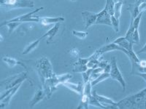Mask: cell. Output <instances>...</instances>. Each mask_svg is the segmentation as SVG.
Wrapping results in <instances>:
<instances>
[{
    "label": "cell",
    "mask_w": 146,
    "mask_h": 109,
    "mask_svg": "<svg viewBox=\"0 0 146 109\" xmlns=\"http://www.w3.org/2000/svg\"><path fill=\"white\" fill-rule=\"evenodd\" d=\"M118 108H146V88L117 102Z\"/></svg>",
    "instance_id": "cell-1"
},
{
    "label": "cell",
    "mask_w": 146,
    "mask_h": 109,
    "mask_svg": "<svg viewBox=\"0 0 146 109\" xmlns=\"http://www.w3.org/2000/svg\"><path fill=\"white\" fill-rule=\"evenodd\" d=\"M35 69L38 73L39 77L41 83L43 82L46 79L51 77L54 74L53 71V66L50 60L47 58H42L38 60L35 64Z\"/></svg>",
    "instance_id": "cell-2"
},
{
    "label": "cell",
    "mask_w": 146,
    "mask_h": 109,
    "mask_svg": "<svg viewBox=\"0 0 146 109\" xmlns=\"http://www.w3.org/2000/svg\"><path fill=\"white\" fill-rule=\"evenodd\" d=\"M1 7L6 11L18 8H33L35 3L32 0H0Z\"/></svg>",
    "instance_id": "cell-3"
},
{
    "label": "cell",
    "mask_w": 146,
    "mask_h": 109,
    "mask_svg": "<svg viewBox=\"0 0 146 109\" xmlns=\"http://www.w3.org/2000/svg\"><path fill=\"white\" fill-rule=\"evenodd\" d=\"M27 79H28V71H24V72L18 74L10 76L5 80L2 81L1 83V86L2 87H5V90L14 87L17 84L22 83Z\"/></svg>",
    "instance_id": "cell-4"
},
{
    "label": "cell",
    "mask_w": 146,
    "mask_h": 109,
    "mask_svg": "<svg viewBox=\"0 0 146 109\" xmlns=\"http://www.w3.org/2000/svg\"><path fill=\"white\" fill-rule=\"evenodd\" d=\"M110 65H111V70L110 72V77L114 80H116L118 82L121 84V87H123V90H126V81L123 77V75L120 71L119 68L117 65L116 59L115 57H113L111 58V61H110Z\"/></svg>",
    "instance_id": "cell-5"
},
{
    "label": "cell",
    "mask_w": 146,
    "mask_h": 109,
    "mask_svg": "<svg viewBox=\"0 0 146 109\" xmlns=\"http://www.w3.org/2000/svg\"><path fill=\"white\" fill-rule=\"evenodd\" d=\"M43 10V7H40V8H37L35 11H32L31 12L25 14V15H21V16L15 17V18H13L11 20H7V23L10 22H20V23H29V22H36V23H39L40 20V18L38 16H35L34 14H35L36 12H39L40 10Z\"/></svg>",
    "instance_id": "cell-6"
},
{
    "label": "cell",
    "mask_w": 146,
    "mask_h": 109,
    "mask_svg": "<svg viewBox=\"0 0 146 109\" xmlns=\"http://www.w3.org/2000/svg\"><path fill=\"white\" fill-rule=\"evenodd\" d=\"M114 50H119V51L123 52V53H125V54L127 55V57L129 56V53L127 50H125L124 48L120 47L119 45H116V44H115L114 42L109 44V45H105V46L102 47L101 48L98 49V50L95 52L98 53L99 55H100V56L102 57V55L104 53H108V52H110V51H114Z\"/></svg>",
    "instance_id": "cell-7"
},
{
    "label": "cell",
    "mask_w": 146,
    "mask_h": 109,
    "mask_svg": "<svg viewBox=\"0 0 146 109\" xmlns=\"http://www.w3.org/2000/svg\"><path fill=\"white\" fill-rule=\"evenodd\" d=\"M98 13L95 12H91L88 11L82 12V17L85 24V28L88 29L89 27L93 26L94 24H96V19H97Z\"/></svg>",
    "instance_id": "cell-8"
},
{
    "label": "cell",
    "mask_w": 146,
    "mask_h": 109,
    "mask_svg": "<svg viewBox=\"0 0 146 109\" xmlns=\"http://www.w3.org/2000/svg\"><path fill=\"white\" fill-rule=\"evenodd\" d=\"M96 24H101V25L102 24V25H108L112 26L111 15L108 13L105 8L98 13Z\"/></svg>",
    "instance_id": "cell-9"
},
{
    "label": "cell",
    "mask_w": 146,
    "mask_h": 109,
    "mask_svg": "<svg viewBox=\"0 0 146 109\" xmlns=\"http://www.w3.org/2000/svg\"><path fill=\"white\" fill-rule=\"evenodd\" d=\"M94 96H95V98L98 100L103 106H106L108 108H118L117 107V102H115V101H113V100L110 99V98H106L105 96H102L98 95L96 92H94L93 93Z\"/></svg>",
    "instance_id": "cell-10"
},
{
    "label": "cell",
    "mask_w": 146,
    "mask_h": 109,
    "mask_svg": "<svg viewBox=\"0 0 146 109\" xmlns=\"http://www.w3.org/2000/svg\"><path fill=\"white\" fill-rule=\"evenodd\" d=\"M62 85H64V87H66V88L71 89L73 92L76 93L77 94L80 95H83V92H84V87L85 84L84 82H82L80 81L78 84H72V83H70L69 81H66V82L63 83Z\"/></svg>",
    "instance_id": "cell-11"
},
{
    "label": "cell",
    "mask_w": 146,
    "mask_h": 109,
    "mask_svg": "<svg viewBox=\"0 0 146 109\" xmlns=\"http://www.w3.org/2000/svg\"><path fill=\"white\" fill-rule=\"evenodd\" d=\"M142 2H143V0H137L135 3L129 5V7L126 9L129 12L130 15H131V21H133L134 19L140 13L139 10V7Z\"/></svg>",
    "instance_id": "cell-12"
},
{
    "label": "cell",
    "mask_w": 146,
    "mask_h": 109,
    "mask_svg": "<svg viewBox=\"0 0 146 109\" xmlns=\"http://www.w3.org/2000/svg\"><path fill=\"white\" fill-rule=\"evenodd\" d=\"M113 42L115 44H116V45H119L121 47L124 48L125 50H127L129 53H132V52H134V50H133V44L131 42H130V41H128L125 38V36L124 37L121 36V37L116 39Z\"/></svg>",
    "instance_id": "cell-13"
},
{
    "label": "cell",
    "mask_w": 146,
    "mask_h": 109,
    "mask_svg": "<svg viewBox=\"0 0 146 109\" xmlns=\"http://www.w3.org/2000/svg\"><path fill=\"white\" fill-rule=\"evenodd\" d=\"M21 84L22 83H20V84H17L16 86H15L14 87H13V89H12L11 92L9 93L8 95L6 96L3 100H0V108H4L6 107V106L10 103V100H11V98L13 97L14 95L16 93V92L18 91V89H19V87H21Z\"/></svg>",
    "instance_id": "cell-14"
},
{
    "label": "cell",
    "mask_w": 146,
    "mask_h": 109,
    "mask_svg": "<svg viewBox=\"0 0 146 109\" xmlns=\"http://www.w3.org/2000/svg\"><path fill=\"white\" fill-rule=\"evenodd\" d=\"M64 21V18L63 17H56V18H50V17H45V18H40V23L42 25L47 26L50 24H56L58 23Z\"/></svg>",
    "instance_id": "cell-15"
},
{
    "label": "cell",
    "mask_w": 146,
    "mask_h": 109,
    "mask_svg": "<svg viewBox=\"0 0 146 109\" xmlns=\"http://www.w3.org/2000/svg\"><path fill=\"white\" fill-rule=\"evenodd\" d=\"M45 97H46V96H45V93L44 89H37V90L36 91V93H35L34 98H32L31 102H29L30 107H33V106H35L36 103H38V102H40L42 100L44 99Z\"/></svg>",
    "instance_id": "cell-16"
},
{
    "label": "cell",
    "mask_w": 146,
    "mask_h": 109,
    "mask_svg": "<svg viewBox=\"0 0 146 109\" xmlns=\"http://www.w3.org/2000/svg\"><path fill=\"white\" fill-rule=\"evenodd\" d=\"M60 27V23H56V24H55L53 28H50V30H48V32H46L45 33H44L42 36H41L42 39H44L46 36H48V43H50V41H52L53 38L55 36V35H56V33H58V29H59Z\"/></svg>",
    "instance_id": "cell-17"
},
{
    "label": "cell",
    "mask_w": 146,
    "mask_h": 109,
    "mask_svg": "<svg viewBox=\"0 0 146 109\" xmlns=\"http://www.w3.org/2000/svg\"><path fill=\"white\" fill-rule=\"evenodd\" d=\"M2 60L6 63L7 66H8L9 67H14V66H17V65H21V66L24 67L26 68V66L24 64L21 63V62L18 61V60L15 59L13 58H11V57L9 56H4L2 58Z\"/></svg>",
    "instance_id": "cell-18"
},
{
    "label": "cell",
    "mask_w": 146,
    "mask_h": 109,
    "mask_svg": "<svg viewBox=\"0 0 146 109\" xmlns=\"http://www.w3.org/2000/svg\"><path fill=\"white\" fill-rule=\"evenodd\" d=\"M42 39L41 37H40L38 39L35 40V41H34L33 42H32L31 44H29V45H27V46L26 47L25 49H24V50L23 51V53H22V54H28V53H32L33 50H35V49H36V48L38 47L39 44H40V41H41Z\"/></svg>",
    "instance_id": "cell-19"
},
{
    "label": "cell",
    "mask_w": 146,
    "mask_h": 109,
    "mask_svg": "<svg viewBox=\"0 0 146 109\" xmlns=\"http://www.w3.org/2000/svg\"><path fill=\"white\" fill-rule=\"evenodd\" d=\"M22 23L20 22H10V23H7V22H4L1 24V27H2L3 26H7L8 27V33L9 34L12 33L14 32V30L16 28H18V26L21 24Z\"/></svg>",
    "instance_id": "cell-20"
},
{
    "label": "cell",
    "mask_w": 146,
    "mask_h": 109,
    "mask_svg": "<svg viewBox=\"0 0 146 109\" xmlns=\"http://www.w3.org/2000/svg\"><path fill=\"white\" fill-rule=\"evenodd\" d=\"M135 73H146V66L142 67L135 62H131V74H135Z\"/></svg>",
    "instance_id": "cell-21"
},
{
    "label": "cell",
    "mask_w": 146,
    "mask_h": 109,
    "mask_svg": "<svg viewBox=\"0 0 146 109\" xmlns=\"http://www.w3.org/2000/svg\"><path fill=\"white\" fill-rule=\"evenodd\" d=\"M109 77H110L109 73H105V72L102 73L101 74H100L98 77L96 78V79H95L94 80L91 81V86L92 87L95 86V85H96V84H99L100 82H102V81H103L104 80L107 79Z\"/></svg>",
    "instance_id": "cell-22"
},
{
    "label": "cell",
    "mask_w": 146,
    "mask_h": 109,
    "mask_svg": "<svg viewBox=\"0 0 146 109\" xmlns=\"http://www.w3.org/2000/svg\"><path fill=\"white\" fill-rule=\"evenodd\" d=\"M88 106H96V107L101 108H108L106 106H103L101 102L95 98V96L93 95H91L88 98Z\"/></svg>",
    "instance_id": "cell-23"
},
{
    "label": "cell",
    "mask_w": 146,
    "mask_h": 109,
    "mask_svg": "<svg viewBox=\"0 0 146 109\" xmlns=\"http://www.w3.org/2000/svg\"><path fill=\"white\" fill-rule=\"evenodd\" d=\"M100 61V60L99 59H96V58H93L92 56L89 57V60L87 63V67H88V68H91V69L98 68Z\"/></svg>",
    "instance_id": "cell-24"
},
{
    "label": "cell",
    "mask_w": 146,
    "mask_h": 109,
    "mask_svg": "<svg viewBox=\"0 0 146 109\" xmlns=\"http://www.w3.org/2000/svg\"><path fill=\"white\" fill-rule=\"evenodd\" d=\"M114 6L115 2L113 0H106V5L105 9L110 15H114Z\"/></svg>",
    "instance_id": "cell-25"
},
{
    "label": "cell",
    "mask_w": 146,
    "mask_h": 109,
    "mask_svg": "<svg viewBox=\"0 0 146 109\" xmlns=\"http://www.w3.org/2000/svg\"><path fill=\"white\" fill-rule=\"evenodd\" d=\"M123 2H117L115 3L114 6V16L116 18L119 19L121 15V8H122Z\"/></svg>",
    "instance_id": "cell-26"
},
{
    "label": "cell",
    "mask_w": 146,
    "mask_h": 109,
    "mask_svg": "<svg viewBox=\"0 0 146 109\" xmlns=\"http://www.w3.org/2000/svg\"><path fill=\"white\" fill-rule=\"evenodd\" d=\"M135 27L133 26V21H131L130 23V26L129 28V30L126 32V35H125V38L128 40L129 41L131 42L132 43V35L134 33V32H135ZM133 44V43H132Z\"/></svg>",
    "instance_id": "cell-27"
},
{
    "label": "cell",
    "mask_w": 146,
    "mask_h": 109,
    "mask_svg": "<svg viewBox=\"0 0 146 109\" xmlns=\"http://www.w3.org/2000/svg\"><path fill=\"white\" fill-rule=\"evenodd\" d=\"M74 69L73 71L75 73H83L86 71L88 69L87 67V65H83V64H78V63H74Z\"/></svg>",
    "instance_id": "cell-28"
},
{
    "label": "cell",
    "mask_w": 146,
    "mask_h": 109,
    "mask_svg": "<svg viewBox=\"0 0 146 109\" xmlns=\"http://www.w3.org/2000/svg\"><path fill=\"white\" fill-rule=\"evenodd\" d=\"M111 23H112V26L113 27V29L115 30V32H119V26H120L119 19L115 18L114 15H112Z\"/></svg>",
    "instance_id": "cell-29"
},
{
    "label": "cell",
    "mask_w": 146,
    "mask_h": 109,
    "mask_svg": "<svg viewBox=\"0 0 146 109\" xmlns=\"http://www.w3.org/2000/svg\"><path fill=\"white\" fill-rule=\"evenodd\" d=\"M72 33L75 36L78 37V38L80 39H85L86 38L87 35H88L86 32H78V31H75V30H73L72 32Z\"/></svg>",
    "instance_id": "cell-30"
},
{
    "label": "cell",
    "mask_w": 146,
    "mask_h": 109,
    "mask_svg": "<svg viewBox=\"0 0 146 109\" xmlns=\"http://www.w3.org/2000/svg\"><path fill=\"white\" fill-rule=\"evenodd\" d=\"M91 71H92V69L91 68H88L86 71L82 73V76H83V80L84 84H86L90 79V76H91Z\"/></svg>",
    "instance_id": "cell-31"
},
{
    "label": "cell",
    "mask_w": 146,
    "mask_h": 109,
    "mask_svg": "<svg viewBox=\"0 0 146 109\" xmlns=\"http://www.w3.org/2000/svg\"><path fill=\"white\" fill-rule=\"evenodd\" d=\"M143 12H140V13L134 19V20H133V26H134L135 29H138V28H139V23H140V20H141V18L143 15Z\"/></svg>",
    "instance_id": "cell-32"
},
{
    "label": "cell",
    "mask_w": 146,
    "mask_h": 109,
    "mask_svg": "<svg viewBox=\"0 0 146 109\" xmlns=\"http://www.w3.org/2000/svg\"><path fill=\"white\" fill-rule=\"evenodd\" d=\"M139 34L138 29H135L132 35V43L139 44Z\"/></svg>",
    "instance_id": "cell-33"
},
{
    "label": "cell",
    "mask_w": 146,
    "mask_h": 109,
    "mask_svg": "<svg viewBox=\"0 0 146 109\" xmlns=\"http://www.w3.org/2000/svg\"><path fill=\"white\" fill-rule=\"evenodd\" d=\"M70 53L72 56L74 57V58H80V51L78 50V48H72L70 50Z\"/></svg>",
    "instance_id": "cell-34"
},
{
    "label": "cell",
    "mask_w": 146,
    "mask_h": 109,
    "mask_svg": "<svg viewBox=\"0 0 146 109\" xmlns=\"http://www.w3.org/2000/svg\"><path fill=\"white\" fill-rule=\"evenodd\" d=\"M109 63H110L108 60H100V64H99V67H100V68H102L104 70L105 68V67H106Z\"/></svg>",
    "instance_id": "cell-35"
},
{
    "label": "cell",
    "mask_w": 146,
    "mask_h": 109,
    "mask_svg": "<svg viewBox=\"0 0 146 109\" xmlns=\"http://www.w3.org/2000/svg\"><path fill=\"white\" fill-rule=\"evenodd\" d=\"M139 12H144L145 10H146V2H143L140 4L139 7Z\"/></svg>",
    "instance_id": "cell-36"
},
{
    "label": "cell",
    "mask_w": 146,
    "mask_h": 109,
    "mask_svg": "<svg viewBox=\"0 0 146 109\" xmlns=\"http://www.w3.org/2000/svg\"><path fill=\"white\" fill-rule=\"evenodd\" d=\"M135 75L140 76V77L143 78V79L146 81V73H135Z\"/></svg>",
    "instance_id": "cell-37"
},
{
    "label": "cell",
    "mask_w": 146,
    "mask_h": 109,
    "mask_svg": "<svg viewBox=\"0 0 146 109\" xmlns=\"http://www.w3.org/2000/svg\"><path fill=\"white\" fill-rule=\"evenodd\" d=\"M110 70H111V65H110V63L108 65V66L105 67V68L104 69V72L105 73H109L110 72Z\"/></svg>",
    "instance_id": "cell-38"
},
{
    "label": "cell",
    "mask_w": 146,
    "mask_h": 109,
    "mask_svg": "<svg viewBox=\"0 0 146 109\" xmlns=\"http://www.w3.org/2000/svg\"><path fill=\"white\" fill-rule=\"evenodd\" d=\"M138 53H146V43L145 44V45L144 46H143V47L142 48L141 50H139V51L137 52Z\"/></svg>",
    "instance_id": "cell-39"
},
{
    "label": "cell",
    "mask_w": 146,
    "mask_h": 109,
    "mask_svg": "<svg viewBox=\"0 0 146 109\" xmlns=\"http://www.w3.org/2000/svg\"><path fill=\"white\" fill-rule=\"evenodd\" d=\"M138 64H139L140 66H142V67H145V66H146V61H145V60H140V61H139V63H138Z\"/></svg>",
    "instance_id": "cell-40"
},
{
    "label": "cell",
    "mask_w": 146,
    "mask_h": 109,
    "mask_svg": "<svg viewBox=\"0 0 146 109\" xmlns=\"http://www.w3.org/2000/svg\"><path fill=\"white\" fill-rule=\"evenodd\" d=\"M70 1H71V2H76L77 0H70Z\"/></svg>",
    "instance_id": "cell-41"
},
{
    "label": "cell",
    "mask_w": 146,
    "mask_h": 109,
    "mask_svg": "<svg viewBox=\"0 0 146 109\" xmlns=\"http://www.w3.org/2000/svg\"><path fill=\"white\" fill-rule=\"evenodd\" d=\"M118 2H123V0H118Z\"/></svg>",
    "instance_id": "cell-42"
},
{
    "label": "cell",
    "mask_w": 146,
    "mask_h": 109,
    "mask_svg": "<svg viewBox=\"0 0 146 109\" xmlns=\"http://www.w3.org/2000/svg\"><path fill=\"white\" fill-rule=\"evenodd\" d=\"M144 1H145V2H146V0H144Z\"/></svg>",
    "instance_id": "cell-43"
}]
</instances>
